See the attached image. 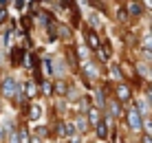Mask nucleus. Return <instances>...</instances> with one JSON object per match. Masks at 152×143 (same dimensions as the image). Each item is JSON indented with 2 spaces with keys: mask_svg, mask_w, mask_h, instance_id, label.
Returning <instances> with one entry per match:
<instances>
[{
  "mask_svg": "<svg viewBox=\"0 0 152 143\" xmlns=\"http://www.w3.org/2000/svg\"><path fill=\"white\" fill-rule=\"evenodd\" d=\"M141 143H152V136L148 134V132H145V134L141 136Z\"/></svg>",
  "mask_w": 152,
  "mask_h": 143,
  "instance_id": "a211bd4d",
  "label": "nucleus"
},
{
  "mask_svg": "<svg viewBox=\"0 0 152 143\" xmlns=\"http://www.w3.org/2000/svg\"><path fill=\"white\" fill-rule=\"evenodd\" d=\"M108 104V110H110V117H119V115H121V104L119 101H106Z\"/></svg>",
  "mask_w": 152,
  "mask_h": 143,
  "instance_id": "0eeeda50",
  "label": "nucleus"
},
{
  "mask_svg": "<svg viewBox=\"0 0 152 143\" xmlns=\"http://www.w3.org/2000/svg\"><path fill=\"white\" fill-rule=\"evenodd\" d=\"M126 13H128L126 9H119V11H117V18H119V20H126Z\"/></svg>",
  "mask_w": 152,
  "mask_h": 143,
  "instance_id": "6ab92c4d",
  "label": "nucleus"
},
{
  "mask_svg": "<svg viewBox=\"0 0 152 143\" xmlns=\"http://www.w3.org/2000/svg\"><path fill=\"white\" fill-rule=\"evenodd\" d=\"M53 93H57V95H66V93H69V86H66L64 82H55Z\"/></svg>",
  "mask_w": 152,
  "mask_h": 143,
  "instance_id": "1a4fd4ad",
  "label": "nucleus"
},
{
  "mask_svg": "<svg viewBox=\"0 0 152 143\" xmlns=\"http://www.w3.org/2000/svg\"><path fill=\"white\" fill-rule=\"evenodd\" d=\"M128 128L130 130H141L143 128V115H141L137 108H132L128 112Z\"/></svg>",
  "mask_w": 152,
  "mask_h": 143,
  "instance_id": "f03ea898",
  "label": "nucleus"
},
{
  "mask_svg": "<svg viewBox=\"0 0 152 143\" xmlns=\"http://www.w3.org/2000/svg\"><path fill=\"white\" fill-rule=\"evenodd\" d=\"M18 88H20V84H15L13 77H4V82H2V86H0V90L4 93V97H7V99H13L15 95H18Z\"/></svg>",
  "mask_w": 152,
  "mask_h": 143,
  "instance_id": "f257e3e1",
  "label": "nucleus"
},
{
  "mask_svg": "<svg viewBox=\"0 0 152 143\" xmlns=\"http://www.w3.org/2000/svg\"><path fill=\"white\" fill-rule=\"evenodd\" d=\"M18 141H20V143H29V141H31V139H29V130L24 128V125L18 130Z\"/></svg>",
  "mask_w": 152,
  "mask_h": 143,
  "instance_id": "9d476101",
  "label": "nucleus"
},
{
  "mask_svg": "<svg viewBox=\"0 0 152 143\" xmlns=\"http://www.w3.org/2000/svg\"><path fill=\"white\" fill-rule=\"evenodd\" d=\"M4 136H7V132H4V128H2V125H0V141H2Z\"/></svg>",
  "mask_w": 152,
  "mask_h": 143,
  "instance_id": "4be33fe9",
  "label": "nucleus"
},
{
  "mask_svg": "<svg viewBox=\"0 0 152 143\" xmlns=\"http://www.w3.org/2000/svg\"><path fill=\"white\" fill-rule=\"evenodd\" d=\"M77 128H80V130H86V119H84V117H80V121H77Z\"/></svg>",
  "mask_w": 152,
  "mask_h": 143,
  "instance_id": "f3484780",
  "label": "nucleus"
},
{
  "mask_svg": "<svg viewBox=\"0 0 152 143\" xmlns=\"http://www.w3.org/2000/svg\"><path fill=\"white\" fill-rule=\"evenodd\" d=\"M22 86H24L27 97H33V95H35V82H27V84H22Z\"/></svg>",
  "mask_w": 152,
  "mask_h": 143,
  "instance_id": "f8f14e48",
  "label": "nucleus"
},
{
  "mask_svg": "<svg viewBox=\"0 0 152 143\" xmlns=\"http://www.w3.org/2000/svg\"><path fill=\"white\" fill-rule=\"evenodd\" d=\"M35 132H38V136H44V134H46V128H38Z\"/></svg>",
  "mask_w": 152,
  "mask_h": 143,
  "instance_id": "412c9836",
  "label": "nucleus"
},
{
  "mask_svg": "<svg viewBox=\"0 0 152 143\" xmlns=\"http://www.w3.org/2000/svg\"><path fill=\"white\" fill-rule=\"evenodd\" d=\"M71 143H82V136L80 134H73L71 136Z\"/></svg>",
  "mask_w": 152,
  "mask_h": 143,
  "instance_id": "aec40b11",
  "label": "nucleus"
},
{
  "mask_svg": "<svg viewBox=\"0 0 152 143\" xmlns=\"http://www.w3.org/2000/svg\"><path fill=\"white\" fill-rule=\"evenodd\" d=\"M143 4H145L148 9H152V0H143Z\"/></svg>",
  "mask_w": 152,
  "mask_h": 143,
  "instance_id": "b1692460",
  "label": "nucleus"
},
{
  "mask_svg": "<svg viewBox=\"0 0 152 143\" xmlns=\"http://www.w3.org/2000/svg\"><path fill=\"white\" fill-rule=\"evenodd\" d=\"M42 117V108L38 104H31V121H38Z\"/></svg>",
  "mask_w": 152,
  "mask_h": 143,
  "instance_id": "6e6552de",
  "label": "nucleus"
},
{
  "mask_svg": "<svg viewBox=\"0 0 152 143\" xmlns=\"http://www.w3.org/2000/svg\"><path fill=\"white\" fill-rule=\"evenodd\" d=\"M95 130H97V136H99V139H106V136H108V128H106V121H97V123H95Z\"/></svg>",
  "mask_w": 152,
  "mask_h": 143,
  "instance_id": "423d86ee",
  "label": "nucleus"
},
{
  "mask_svg": "<svg viewBox=\"0 0 152 143\" xmlns=\"http://www.w3.org/2000/svg\"><path fill=\"white\" fill-rule=\"evenodd\" d=\"M42 93H44V95H53V84L44 82V84H42Z\"/></svg>",
  "mask_w": 152,
  "mask_h": 143,
  "instance_id": "4468645a",
  "label": "nucleus"
},
{
  "mask_svg": "<svg viewBox=\"0 0 152 143\" xmlns=\"http://www.w3.org/2000/svg\"><path fill=\"white\" fill-rule=\"evenodd\" d=\"M29 143H42V139H40V136H33V139H31Z\"/></svg>",
  "mask_w": 152,
  "mask_h": 143,
  "instance_id": "5701e85b",
  "label": "nucleus"
},
{
  "mask_svg": "<svg viewBox=\"0 0 152 143\" xmlns=\"http://www.w3.org/2000/svg\"><path fill=\"white\" fill-rule=\"evenodd\" d=\"M148 97H150V101H152V86L148 88Z\"/></svg>",
  "mask_w": 152,
  "mask_h": 143,
  "instance_id": "393cba45",
  "label": "nucleus"
},
{
  "mask_svg": "<svg viewBox=\"0 0 152 143\" xmlns=\"http://www.w3.org/2000/svg\"><path fill=\"white\" fill-rule=\"evenodd\" d=\"M60 31H62V33H60V35H62V38H66V40H69V38H71V31H69V29H66V26H60Z\"/></svg>",
  "mask_w": 152,
  "mask_h": 143,
  "instance_id": "2eb2a0df",
  "label": "nucleus"
},
{
  "mask_svg": "<svg viewBox=\"0 0 152 143\" xmlns=\"http://www.w3.org/2000/svg\"><path fill=\"white\" fill-rule=\"evenodd\" d=\"M126 11L130 15H134V18H139L141 13H143V4L137 2V0H128V4H126Z\"/></svg>",
  "mask_w": 152,
  "mask_h": 143,
  "instance_id": "7ed1b4c3",
  "label": "nucleus"
},
{
  "mask_svg": "<svg viewBox=\"0 0 152 143\" xmlns=\"http://www.w3.org/2000/svg\"><path fill=\"white\" fill-rule=\"evenodd\" d=\"M42 66H44L46 75H53V62H51V60H44V62H42Z\"/></svg>",
  "mask_w": 152,
  "mask_h": 143,
  "instance_id": "ddd939ff",
  "label": "nucleus"
},
{
  "mask_svg": "<svg viewBox=\"0 0 152 143\" xmlns=\"http://www.w3.org/2000/svg\"><path fill=\"white\" fill-rule=\"evenodd\" d=\"M117 97H119V101H130V90H128L126 84H119L117 86Z\"/></svg>",
  "mask_w": 152,
  "mask_h": 143,
  "instance_id": "39448f33",
  "label": "nucleus"
},
{
  "mask_svg": "<svg viewBox=\"0 0 152 143\" xmlns=\"http://www.w3.org/2000/svg\"><path fill=\"white\" fill-rule=\"evenodd\" d=\"M86 112H88V121H91V123H97L99 121V110L97 108H88Z\"/></svg>",
  "mask_w": 152,
  "mask_h": 143,
  "instance_id": "9b49d317",
  "label": "nucleus"
},
{
  "mask_svg": "<svg viewBox=\"0 0 152 143\" xmlns=\"http://www.w3.org/2000/svg\"><path fill=\"white\" fill-rule=\"evenodd\" d=\"M86 42H88V46H91L93 51H99V46H102V42H99V35H97L93 29L86 31Z\"/></svg>",
  "mask_w": 152,
  "mask_h": 143,
  "instance_id": "20e7f679",
  "label": "nucleus"
},
{
  "mask_svg": "<svg viewBox=\"0 0 152 143\" xmlns=\"http://www.w3.org/2000/svg\"><path fill=\"white\" fill-rule=\"evenodd\" d=\"M97 57H99L102 62H106V60H108V51H97Z\"/></svg>",
  "mask_w": 152,
  "mask_h": 143,
  "instance_id": "dca6fc26",
  "label": "nucleus"
}]
</instances>
